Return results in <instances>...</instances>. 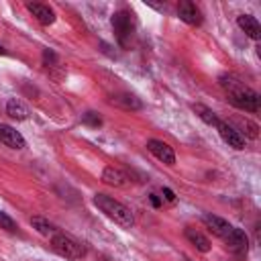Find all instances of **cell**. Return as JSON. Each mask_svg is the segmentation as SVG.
<instances>
[{"mask_svg":"<svg viewBox=\"0 0 261 261\" xmlns=\"http://www.w3.org/2000/svg\"><path fill=\"white\" fill-rule=\"evenodd\" d=\"M220 86L226 88L228 92V100L232 106L247 110V112H257L259 110V94L251 88H247L237 75L232 73H224L220 75Z\"/></svg>","mask_w":261,"mask_h":261,"instance_id":"cell-1","label":"cell"},{"mask_svg":"<svg viewBox=\"0 0 261 261\" xmlns=\"http://www.w3.org/2000/svg\"><path fill=\"white\" fill-rule=\"evenodd\" d=\"M94 204L98 206L100 212H104V214H106L110 220H114L118 226H122V228H130V226H133V222H135L133 212H130V208L124 206L122 202H118V200H114V198H110V196H106V194H96V196H94Z\"/></svg>","mask_w":261,"mask_h":261,"instance_id":"cell-2","label":"cell"},{"mask_svg":"<svg viewBox=\"0 0 261 261\" xmlns=\"http://www.w3.org/2000/svg\"><path fill=\"white\" fill-rule=\"evenodd\" d=\"M51 247L63 259H82L86 255V247L65 232H55L51 239Z\"/></svg>","mask_w":261,"mask_h":261,"instance_id":"cell-3","label":"cell"},{"mask_svg":"<svg viewBox=\"0 0 261 261\" xmlns=\"http://www.w3.org/2000/svg\"><path fill=\"white\" fill-rule=\"evenodd\" d=\"M112 29H114V35H116V41L122 45V47H128L130 39H133V33H135V18L128 10H118L112 14Z\"/></svg>","mask_w":261,"mask_h":261,"instance_id":"cell-4","label":"cell"},{"mask_svg":"<svg viewBox=\"0 0 261 261\" xmlns=\"http://www.w3.org/2000/svg\"><path fill=\"white\" fill-rule=\"evenodd\" d=\"M226 243V247L234 253V255H247V249H249V239L245 234V230L232 226V230L222 239Z\"/></svg>","mask_w":261,"mask_h":261,"instance_id":"cell-5","label":"cell"},{"mask_svg":"<svg viewBox=\"0 0 261 261\" xmlns=\"http://www.w3.org/2000/svg\"><path fill=\"white\" fill-rule=\"evenodd\" d=\"M147 149H149L161 163H165V165H173V163H175V153H173V149H171L167 143H163V141H159V139H151V141L147 143Z\"/></svg>","mask_w":261,"mask_h":261,"instance_id":"cell-6","label":"cell"},{"mask_svg":"<svg viewBox=\"0 0 261 261\" xmlns=\"http://www.w3.org/2000/svg\"><path fill=\"white\" fill-rule=\"evenodd\" d=\"M177 14H179V18H181L186 24H192V27L202 24V12H200V8H198L194 2H190V0L179 2Z\"/></svg>","mask_w":261,"mask_h":261,"instance_id":"cell-7","label":"cell"},{"mask_svg":"<svg viewBox=\"0 0 261 261\" xmlns=\"http://www.w3.org/2000/svg\"><path fill=\"white\" fill-rule=\"evenodd\" d=\"M202 222L206 224L208 230H212V232H214L216 237H220V239H224V237L232 230V224H230L228 220L216 216V214H202Z\"/></svg>","mask_w":261,"mask_h":261,"instance_id":"cell-8","label":"cell"},{"mask_svg":"<svg viewBox=\"0 0 261 261\" xmlns=\"http://www.w3.org/2000/svg\"><path fill=\"white\" fill-rule=\"evenodd\" d=\"M216 128H218V133H220V137H222V141L224 143H228V147H232V149H245V139L228 124V122H224V120H218V124H216Z\"/></svg>","mask_w":261,"mask_h":261,"instance_id":"cell-9","label":"cell"},{"mask_svg":"<svg viewBox=\"0 0 261 261\" xmlns=\"http://www.w3.org/2000/svg\"><path fill=\"white\" fill-rule=\"evenodd\" d=\"M0 143H4L10 149H22L24 147L22 135L16 128H12L8 124H2V122H0Z\"/></svg>","mask_w":261,"mask_h":261,"instance_id":"cell-10","label":"cell"},{"mask_svg":"<svg viewBox=\"0 0 261 261\" xmlns=\"http://www.w3.org/2000/svg\"><path fill=\"white\" fill-rule=\"evenodd\" d=\"M237 24H239V29H241L247 37H251V39H255V41L261 37V24L257 22L255 16H251V14H239V16H237Z\"/></svg>","mask_w":261,"mask_h":261,"instance_id":"cell-11","label":"cell"},{"mask_svg":"<svg viewBox=\"0 0 261 261\" xmlns=\"http://www.w3.org/2000/svg\"><path fill=\"white\" fill-rule=\"evenodd\" d=\"M27 8H29V12L41 22V24H45V27H49V24H53L55 22V12L47 6V4H39V2H31V4H27Z\"/></svg>","mask_w":261,"mask_h":261,"instance_id":"cell-12","label":"cell"},{"mask_svg":"<svg viewBox=\"0 0 261 261\" xmlns=\"http://www.w3.org/2000/svg\"><path fill=\"white\" fill-rule=\"evenodd\" d=\"M228 124H230L243 139H245V137L257 139V135H259V126H257L253 120H249V118H232Z\"/></svg>","mask_w":261,"mask_h":261,"instance_id":"cell-13","label":"cell"},{"mask_svg":"<svg viewBox=\"0 0 261 261\" xmlns=\"http://www.w3.org/2000/svg\"><path fill=\"white\" fill-rule=\"evenodd\" d=\"M102 181L108 184V186H114V188H122V186L128 184V175L118 167H104Z\"/></svg>","mask_w":261,"mask_h":261,"instance_id":"cell-14","label":"cell"},{"mask_svg":"<svg viewBox=\"0 0 261 261\" xmlns=\"http://www.w3.org/2000/svg\"><path fill=\"white\" fill-rule=\"evenodd\" d=\"M6 112H8V116L14 118V120H27V118H29V108H27L18 98H10V100L6 102Z\"/></svg>","mask_w":261,"mask_h":261,"instance_id":"cell-15","label":"cell"},{"mask_svg":"<svg viewBox=\"0 0 261 261\" xmlns=\"http://www.w3.org/2000/svg\"><path fill=\"white\" fill-rule=\"evenodd\" d=\"M186 239H188L198 251H202V253H208V251H210V241H208L202 232H198L196 228H186Z\"/></svg>","mask_w":261,"mask_h":261,"instance_id":"cell-16","label":"cell"},{"mask_svg":"<svg viewBox=\"0 0 261 261\" xmlns=\"http://www.w3.org/2000/svg\"><path fill=\"white\" fill-rule=\"evenodd\" d=\"M192 108H194V112H196V114H198L206 124H210V126H216V124H218V120H220V118H218V116H216V112H214V110H210L208 106H204V104H194Z\"/></svg>","mask_w":261,"mask_h":261,"instance_id":"cell-17","label":"cell"},{"mask_svg":"<svg viewBox=\"0 0 261 261\" xmlns=\"http://www.w3.org/2000/svg\"><path fill=\"white\" fill-rule=\"evenodd\" d=\"M31 224H33V228H37L41 234H45V237H49V234H53L55 232V226L47 220V218H43V216H33L31 218Z\"/></svg>","mask_w":261,"mask_h":261,"instance_id":"cell-18","label":"cell"},{"mask_svg":"<svg viewBox=\"0 0 261 261\" xmlns=\"http://www.w3.org/2000/svg\"><path fill=\"white\" fill-rule=\"evenodd\" d=\"M0 228H4V230H8V232H14L18 226H16V222H14L6 212H0Z\"/></svg>","mask_w":261,"mask_h":261,"instance_id":"cell-19","label":"cell"},{"mask_svg":"<svg viewBox=\"0 0 261 261\" xmlns=\"http://www.w3.org/2000/svg\"><path fill=\"white\" fill-rule=\"evenodd\" d=\"M114 102H116V104H122L124 108H139V106H141L139 100H137L135 96H128V94H124L122 98H114Z\"/></svg>","mask_w":261,"mask_h":261,"instance_id":"cell-20","label":"cell"},{"mask_svg":"<svg viewBox=\"0 0 261 261\" xmlns=\"http://www.w3.org/2000/svg\"><path fill=\"white\" fill-rule=\"evenodd\" d=\"M84 124H90V126H100L102 124V118L96 114V112H86L84 118H82Z\"/></svg>","mask_w":261,"mask_h":261,"instance_id":"cell-21","label":"cell"},{"mask_svg":"<svg viewBox=\"0 0 261 261\" xmlns=\"http://www.w3.org/2000/svg\"><path fill=\"white\" fill-rule=\"evenodd\" d=\"M163 198H165L167 202H173V200H175V194H173L169 188H163Z\"/></svg>","mask_w":261,"mask_h":261,"instance_id":"cell-22","label":"cell"},{"mask_svg":"<svg viewBox=\"0 0 261 261\" xmlns=\"http://www.w3.org/2000/svg\"><path fill=\"white\" fill-rule=\"evenodd\" d=\"M149 200H151V204H153V206H159V204H161V200L157 198V194H151V196H149Z\"/></svg>","mask_w":261,"mask_h":261,"instance_id":"cell-23","label":"cell"},{"mask_svg":"<svg viewBox=\"0 0 261 261\" xmlns=\"http://www.w3.org/2000/svg\"><path fill=\"white\" fill-rule=\"evenodd\" d=\"M0 55H6V49H4L2 45H0Z\"/></svg>","mask_w":261,"mask_h":261,"instance_id":"cell-24","label":"cell"}]
</instances>
